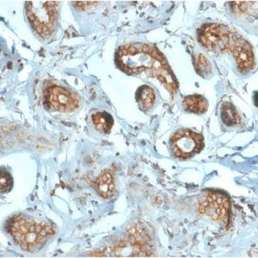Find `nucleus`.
Here are the masks:
<instances>
[{
    "mask_svg": "<svg viewBox=\"0 0 258 258\" xmlns=\"http://www.w3.org/2000/svg\"><path fill=\"white\" fill-rule=\"evenodd\" d=\"M120 69L127 74L150 72L168 91L175 94L178 85L166 59L158 48L152 45L133 43L120 47L116 57Z\"/></svg>",
    "mask_w": 258,
    "mask_h": 258,
    "instance_id": "nucleus-1",
    "label": "nucleus"
},
{
    "mask_svg": "<svg viewBox=\"0 0 258 258\" xmlns=\"http://www.w3.org/2000/svg\"><path fill=\"white\" fill-rule=\"evenodd\" d=\"M8 231L21 249L34 252L47 243L55 234L51 224L38 222L18 215L10 221Z\"/></svg>",
    "mask_w": 258,
    "mask_h": 258,
    "instance_id": "nucleus-2",
    "label": "nucleus"
},
{
    "mask_svg": "<svg viewBox=\"0 0 258 258\" xmlns=\"http://www.w3.org/2000/svg\"><path fill=\"white\" fill-rule=\"evenodd\" d=\"M59 1H27L25 13L30 25L41 38L53 35L59 16Z\"/></svg>",
    "mask_w": 258,
    "mask_h": 258,
    "instance_id": "nucleus-3",
    "label": "nucleus"
},
{
    "mask_svg": "<svg viewBox=\"0 0 258 258\" xmlns=\"http://www.w3.org/2000/svg\"><path fill=\"white\" fill-rule=\"evenodd\" d=\"M203 136L190 129H179L170 140V151L177 159H189L203 149Z\"/></svg>",
    "mask_w": 258,
    "mask_h": 258,
    "instance_id": "nucleus-4",
    "label": "nucleus"
},
{
    "mask_svg": "<svg viewBox=\"0 0 258 258\" xmlns=\"http://www.w3.org/2000/svg\"><path fill=\"white\" fill-rule=\"evenodd\" d=\"M232 32L223 24H207L200 30L198 38L203 46L215 53L228 50Z\"/></svg>",
    "mask_w": 258,
    "mask_h": 258,
    "instance_id": "nucleus-5",
    "label": "nucleus"
},
{
    "mask_svg": "<svg viewBox=\"0 0 258 258\" xmlns=\"http://www.w3.org/2000/svg\"><path fill=\"white\" fill-rule=\"evenodd\" d=\"M45 106L54 111L69 113L80 105V97L69 89L61 86H51L44 93Z\"/></svg>",
    "mask_w": 258,
    "mask_h": 258,
    "instance_id": "nucleus-6",
    "label": "nucleus"
},
{
    "mask_svg": "<svg viewBox=\"0 0 258 258\" xmlns=\"http://www.w3.org/2000/svg\"><path fill=\"white\" fill-rule=\"evenodd\" d=\"M199 211L212 220L227 224L230 212L228 198L218 192H209L200 201Z\"/></svg>",
    "mask_w": 258,
    "mask_h": 258,
    "instance_id": "nucleus-7",
    "label": "nucleus"
},
{
    "mask_svg": "<svg viewBox=\"0 0 258 258\" xmlns=\"http://www.w3.org/2000/svg\"><path fill=\"white\" fill-rule=\"evenodd\" d=\"M228 50L232 53L238 64V70L242 74L248 73L254 68L255 58L252 47L241 35L232 33V40L229 45Z\"/></svg>",
    "mask_w": 258,
    "mask_h": 258,
    "instance_id": "nucleus-8",
    "label": "nucleus"
},
{
    "mask_svg": "<svg viewBox=\"0 0 258 258\" xmlns=\"http://www.w3.org/2000/svg\"><path fill=\"white\" fill-rule=\"evenodd\" d=\"M136 101L139 107L143 111H148L153 109L156 103V93L152 87L142 85L136 91Z\"/></svg>",
    "mask_w": 258,
    "mask_h": 258,
    "instance_id": "nucleus-9",
    "label": "nucleus"
},
{
    "mask_svg": "<svg viewBox=\"0 0 258 258\" xmlns=\"http://www.w3.org/2000/svg\"><path fill=\"white\" fill-rule=\"evenodd\" d=\"M182 107L185 110L195 114H204L208 110V100L202 95H192L184 97L182 100Z\"/></svg>",
    "mask_w": 258,
    "mask_h": 258,
    "instance_id": "nucleus-10",
    "label": "nucleus"
},
{
    "mask_svg": "<svg viewBox=\"0 0 258 258\" xmlns=\"http://www.w3.org/2000/svg\"><path fill=\"white\" fill-rule=\"evenodd\" d=\"M96 188L101 197L109 199L115 193V182L114 176L109 172H104L97 178Z\"/></svg>",
    "mask_w": 258,
    "mask_h": 258,
    "instance_id": "nucleus-11",
    "label": "nucleus"
},
{
    "mask_svg": "<svg viewBox=\"0 0 258 258\" xmlns=\"http://www.w3.org/2000/svg\"><path fill=\"white\" fill-rule=\"evenodd\" d=\"M220 117L226 126H233L240 123V116L234 105L231 103H224L221 107Z\"/></svg>",
    "mask_w": 258,
    "mask_h": 258,
    "instance_id": "nucleus-12",
    "label": "nucleus"
},
{
    "mask_svg": "<svg viewBox=\"0 0 258 258\" xmlns=\"http://www.w3.org/2000/svg\"><path fill=\"white\" fill-rule=\"evenodd\" d=\"M92 121L96 128L103 134H109L114 125V119L107 112H97L92 115Z\"/></svg>",
    "mask_w": 258,
    "mask_h": 258,
    "instance_id": "nucleus-13",
    "label": "nucleus"
},
{
    "mask_svg": "<svg viewBox=\"0 0 258 258\" xmlns=\"http://www.w3.org/2000/svg\"><path fill=\"white\" fill-rule=\"evenodd\" d=\"M197 74L203 78H209L212 75V66L208 58L203 53H198L194 60Z\"/></svg>",
    "mask_w": 258,
    "mask_h": 258,
    "instance_id": "nucleus-14",
    "label": "nucleus"
},
{
    "mask_svg": "<svg viewBox=\"0 0 258 258\" xmlns=\"http://www.w3.org/2000/svg\"><path fill=\"white\" fill-rule=\"evenodd\" d=\"M13 187V180L9 172L6 170H1L0 174V189L2 193H8Z\"/></svg>",
    "mask_w": 258,
    "mask_h": 258,
    "instance_id": "nucleus-15",
    "label": "nucleus"
},
{
    "mask_svg": "<svg viewBox=\"0 0 258 258\" xmlns=\"http://www.w3.org/2000/svg\"><path fill=\"white\" fill-rule=\"evenodd\" d=\"M253 2H233L232 7L236 13L253 15V6H250Z\"/></svg>",
    "mask_w": 258,
    "mask_h": 258,
    "instance_id": "nucleus-16",
    "label": "nucleus"
}]
</instances>
